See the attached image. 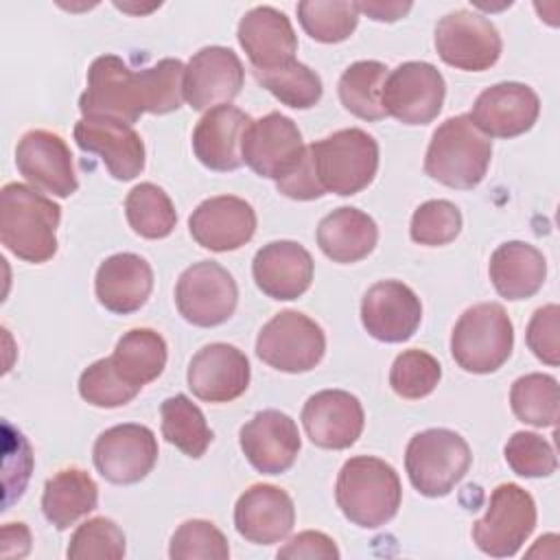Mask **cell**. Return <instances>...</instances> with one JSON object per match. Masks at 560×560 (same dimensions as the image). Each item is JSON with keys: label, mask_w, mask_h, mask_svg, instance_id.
I'll use <instances>...</instances> for the list:
<instances>
[{"label": "cell", "mask_w": 560, "mask_h": 560, "mask_svg": "<svg viewBox=\"0 0 560 560\" xmlns=\"http://www.w3.org/2000/svg\"><path fill=\"white\" fill-rule=\"evenodd\" d=\"M179 59H160L133 72L120 57L101 55L88 70V88L79 98L83 118H109L133 125L142 114H171L184 103Z\"/></svg>", "instance_id": "1"}, {"label": "cell", "mask_w": 560, "mask_h": 560, "mask_svg": "<svg viewBox=\"0 0 560 560\" xmlns=\"http://www.w3.org/2000/svg\"><path fill=\"white\" fill-rule=\"evenodd\" d=\"M188 230L190 236L210 252H234L252 241L256 232V212L241 197H210L192 210Z\"/></svg>", "instance_id": "23"}, {"label": "cell", "mask_w": 560, "mask_h": 560, "mask_svg": "<svg viewBox=\"0 0 560 560\" xmlns=\"http://www.w3.org/2000/svg\"><path fill=\"white\" fill-rule=\"evenodd\" d=\"M536 527V503L516 483L492 490L483 518L472 525L475 545L492 558L514 556Z\"/></svg>", "instance_id": "9"}, {"label": "cell", "mask_w": 560, "mask_h": 560, "mask_svg": "<svg viewBox=\"0 0 560 560\" xmlns=\"http://www.w3.org/2000/svg\"><path fill=\"white\" fill-rule=\"evenodd\" d=\"M236 35L254 70H273L295 61V31L291 20L273 7L249 9L241 18Z\"/></svg>", "instance_id": "25"}, {"label": "cell", "mask_w": 560, "mask_h": 560, "mask_svg": "<svg viewBox=\"0 0 560 560\" xmlns=\"http://www.w3.org/2000/svg\"><path fill=\"white\" fill-rule=\"evenodd\" d=\"M514 326L497 302H481L466 308L453 332L451 354L455 363L472 374L497 372L512 354Z\"/></svg>", "instance_id": "6"}, {"label": "cell", "mask_w": 560, "mask_h": 560, "mask_svg": "<svg viewBox=\"0 0 560 560\" xmlns=\"http://www.w3.org/2000/svg\"><path fill=\"white\" fill-rule=\"evenodd\" d=\"M326 352L322 326L304 313L280 311L256 337V354L269 368L300 374L313 370Z\"/></svg>", "instance_id": "8"}, {"label": "cell", "mask_w": 560, "mask_h": 560, "mask_svg": "<svg viewBox=\"0 0 560 560\" xmlns=\"http://www.w3.org/2000/svg\"><path fill=\"white\" fill-rule=\"evenodd\" d=\"M444 94L446 83L435 66L405 61L385 77L381 105L402 125H427L440 114Z\"/></svg>", "instance_id": "12"}, {"label": "cell", "mask_w": 560, "mask_h": 560, "mask_svg": "<svg viewBox=\"0 0 560 560\" xmlns=\"http://www.w3.org/2000/svg\"><path fill=\"white\" fill-rule=\"evenodd\" d=\"M435 50L440 59L457 70L481 72L501 57V35L497 26L472 11H451L435 24Z\"/></svg>", "instance_id": "11"}, {"label": "cell", "mask_w": 560, "mask_h": 560, "mask_svg": "<svg viewBox=\"0 0 560 560\" xmlns=\"http://www.w3.org/2000/svg\"><path fill=\"white\" fill-rule=\"evenodd\" d=\"M335 499L350 523L376 529L396 516L402 488L392 464L378 457L357 455L341 466Z\"/></svg>", "instance_id": "3"}, {"label": "cell", "mask_w": 560, "mask_h": 560, "mask_svg": "<svg viewBox=\"0 0 560 560\" xmlns=\"http://www.w3.org/2000/svg\"><path fill=\"white\" fill-rule=\"evenodd\" d=\"M315 262L295 241L262 245L252 262L256 287L273 300H298L313 282Z\"/></svg>", "instance_id": "26"}, {"label": "cell", "mask_w": 560, "mask_h": 560, "mask_svg": "<svg viewBox=\"0 0 560 560\" xmlns=\"http://www.w3.org/2000/svg\"><path fill=\"white\" fill-rule=\"evenodd\" d=\"M252 118L225 103L208 109L192 131V151L210 171H236L243 164L241 147Z\"/></svg>", "instance_id": "27"}, {"label": "cell", "mask_w": 560, "mask_h": 560, "mask_svg": "<svg viewBox=\"0 0 560 560\" xmlns=\"http://www.w3.org/2000/svg\"><path fill=\"white\" fill-rule=\"evenodd\" d=\"M357 9L376 22H396L411 11V2H357Z\"/></svg>", "instance_id": "47"}, {"label": "cell", "mask_w": 560, "mask_h": 560, "mask_svg": "<svg viewBox=\"0 0 560 560\" xmlns=\"http://www.w3.org/2000/svg\"><path fill=\"white\" fill-rule=\"evenodd\" d=\"M361 322L378 341H407L422 322L420 298L398 280H381L361 300Z\"/></svg>", "instance_id": "20"}, {"label": "cell", "mask_w": 560, "mask_h": 560, "mask_svg": "<svg viewBox=\"0 0 560 560\" xmlns=\"http://www.w3.org/2000/svg\"><path fill=\"white\" fill-rule=\"evenodd\" d=\"M490 280L505 300H525L540 291L547 278V262L540 249L523 241H508L490 256Z\"/></svg>", "instance_id": "29"}, {"label": "cell", "mask_w": 560, "mask_h": 560, "mask_svg": "<svg viewBox=\"0 0 560 560\" xmlns=\"http://www.w3.org/2000/svg\"><path fill=\"white\" fill-rule=\"evenodd\" d=\"M442 378V365L424 350L411 348L400 352L389 370V385L394 394L405 400H420L429 396Z\"/></svg>", "instance_id": "39"}, {"label": "cell", "mask_w": 560, "mask_h": 560, "mask_svg": "<svg viewBox=\"0 0 560 560\" xmlns=\"http://www.w3.org/2000/svg\"><path fill=\"white\" fill-rule=\"evenodd\" d=\"M308 158L324 195H357L372 184L378 171V144L359 127L339 129L308 144Z\"/></svg>", "instance_id": "5"}, {"label": "cell", "mask_w": 560, "mask_h": 560, "mask_svg": "<svg viewBox=\"0 0 560 560\" xmlns=\"http://www.w3.org/2000/svg\"><path fill=\"white\" fill-rule=\"evenodd\" d=\"M11 542H18V551L9 549L7 558H11V556L20 558V556L28 553V549H31V532H28V527L24 523H7L2 527V547L11 545Z\"/></svg>", "instance_id": "48"}, {"label": "cell", "mask_w": 560, "mask_h": 560, "mask_svg": "<svg viewBox=\"0 0 560 560\" xmlns=\"http://www.w3.org/2000/svg\"><path fill=\"white\" fill-rule=\"evenodd\" d=\"M525 341L529 350L542 363L556 368L560 363V308L558 304H547L538 308L525 332Z\"/></svg>", "instance_id": "45"}, {"label": "cell", "mask_w": 560, "mask_h": 560, "mask_svg": "<svg viewBox=\"0 0 560 560\" xmlns=\"http://www.w3.org/2000/svg\"><path fill=\"white\" fill-rule=\"evenodd\" d=\"M236 532L254 545H273L284 540L295 525L291 497L271 483L249 486L234 505Z\"/></svg>", "instance_id": "24"}, {"label": "cell", "mask_w": 560, "mask_h": 560, "mask_svg": "<svg viewBox=\"0 0 560 560\" xmlns=\"http://www.w3.org/2000/svg\"><path fill=\"white\" fill-rule=\"evenodd\" d=\"M249 361L230 343H208L188 363V387L206 402H230L249 385Z\"/></svg>", "instance_id": "21"}, {"label": "cell", "mask_w": 560, "mask_h": 560, "mask_svg": "<svg viewBox=\"0 0 560 560\" xmlns=\"http://www.w3.org/2000/svg\"><path fill=\"white\" fill-rule=\"evenodd\" d=\"M254 77L267 92L293 109L315 107L324 92L319 74L300 61L273 70H254Z\"/></svg>", "instance_id": "38"}, {"label": "cell", "mask_w": 560, "mask_h": 560, "mask_svg": "<svg viewBox=\"0 0 560 560\" xmlns=\"http://www.w3.org/2000/svg\"><path fill=\"white\" fill-rule=\"evenodd\" d=\"M243 81L245 68L232 48L206 46L186 66L184 101L197 112L212 109L236 98Z\"/></svg>", "instance_id": "16"}, {"label": "cell", "mask_w": 560, "mask_h": 560, "mask_svg": "<svg viewBox=\"0 0 560 560\" xmlns=\"http://www.w3.org/2000/svg\"><path fill=\"white\" fill-rule=\"evenodd\" d=\"M92 459L103 479L116 486L142 481L158 462L155 433L136 422L105 429L92 451Z\"/></svg>", "instance_id": "14"}, {"label": "cell", "mask_w": 560, "mask_h": 560, "mask_svg": "<svg viewBox=\"0 0 560 560\" xmlns=\"http://www.w3.org/2000/svg\"><path fill=\"white\" fill-rule=\"evenodd\" d=\"M304 153L306 147L298 125L280 112H269L267 116L252 120L241 147L243 164L276 184L287 179L300 166Z\"/></svg>", "instance_id": "13"}, {"label": "cell", "mask_w": 560, "mask_h": 560, "mask_svg": "<svg viewBox=\"0 0 560 560\" xmlns=\"http://www.w3.org/2000/svg\"><path fill=\"white\" fill-rule=\"evenodd\" d=\"M66 553L72 560H120L125 556V534L112 518L96 516L74 529Z\"/></svg>", "instance_id": "41"}, {"label": "cell", "mask_w": 560, "mask_h": 560, "mask_svg": "<svg viewBox=\"0 0 560 560\" xmlns=\"http://www.w3.org/2000/svg\"><path fill=\"white\" fill-rule=\"evenodd\" d=\"M98 486L81 468H63L55 472L42 494V512L57 529H68L81 516L96 510Z\"/></svg>", "instance_id": "31"}, {"label": "cell", "mask_w": 560, "mask_h": 560, "mask_svg": "<svg viewBox=\"0 0 560 560\" xmlns=\"http://www.w3.org/2000/svg\"><path fill=\"white\" fill-rule=\"evenodd\" d=\"M468 442L451 429L416 433L405 451V468L411 486L424 497H446L468 472Z\"/></svg>", "instance_id": "7"}, {"label": "cell", "mask_w": 560, "mask_h": 560, "mask_svg": "<svg viewBox=\"0 0 560 560\" xmlns=\"http://www.w3.org/2000/svg\"><path fill=\"white\" fill-rule=\"evenodd\" d=\"M298 20L315 42L339 44L354 33L359 9L357 2L348 0H302L298 2Z\"/></svg>", "instance_id": "37"}, {"label": "cell", "mask_w": 560, "mask_h": 560, "mask_svg": "<svg viewBox=\"0 0 560 560\" xmlns=\"http://www.w3.org/2000/svg\"><path fill=\"white\" fill-rule=\"evenodd\" d=\"M238 444L247 462L262 475L289 470L300 453V431L291 416L278 409L258 411L238 431Z\"/></svg>", "instance_id": "18"}, {"label": "cell", "mask_w": 560, "mask_h": 560, "mask_svg": "<svg viewBox=\"0 0 560 560\" xmlns=\"http://www.w3.org/2000/svg\"><path fill=\"white\" fill-rule=\"evenodd\" d=\"M94 291L101 306L118 315H129L149 300L153 291V269L138 254H114L98 265Z\"/></svg>", "instance_id": "28"}, {"label": "cell", "mask_w": 560, "mask_h": 560, "mask_svg": "<svg viewBox=\"0 0 560 560\" xmlns=\"http://www.w3.org/2000/svg\"><path fill=\"white\" fill-rule=\"evenodd\" d=\"M462 230V212L446 199H431L416 208L409 225L411 241L429 247L446 245L457 238Z\"/></svg>", "instance_id": "42"}, {"label": "cell", "mask_w": 560, "mask_h": 560, "mask_svg": "<svg viewBox=\"0 0 560 560\" xmlns=\"http://www.w3.org/2000/svg\"><path fill=\"white\" fill-rule=\"evenodd\" d=\"M140 389L127 385L114 370L109 357L94 361L79 376V394L85 402L103 409L122 407L138 396Z\"/></svg>", "instance_id": "43"}, {"label": "cell", "mask_w": 560, "mask_h": 560, "mask_svg": "<svg viewBox=\"0 0 560 560\" xmlns=\"http://www.w3.org/2000/svg\"><path fill=\"white\" fill-rule=\"evenodd\" d=\"M125 214L131 230L142 238H166L177 223L171 197L151 182H142L129 190Z\"/></svg>", "instance_id": "35"}, {"label": "cell", "mask_w": 560, "mask_h": 560, "mask_svg": "<svg viewBox=\"0 0 560 560\" xmlns=\"http://www.w3.org/2000/svg\"><path fill=\"white\" fill-rule=\"evenodd\" d=\"M168 556L173 560H228L230 545L214 523L192 518L171 536Z\"/></svg>", "instance_id": "40"}, {"label": "cell", "mask_w": 560, "mask_h": 560, "mask_svg": "<svg viewBox=\"0 0 560 560\" xmlns=\"http://www.w3.org/2000/svg\"><path fill=\"white\" fill-rule=\"evenodd\" d=\"M61 208L35 188L11 182L0 190V241L26 262H46L57 252Z\"/></svg>", "instance_id": "2"}, {"label": "cell", "mask_w": 560, "mask_h": 560, "mask_svg": "<svg viewBox=\"0 0 560 560\" xmlns=\"http://www.w3.org/2000/svg\"><path fill=\"white\" fill-rule=\"evenodd\" d=\"M109 361L127 385L142 389L162 374L166 365V341L151 328H133L118 339Z\"/></svg>", "instance_id": "32"}, {"label": "cell", "mask_w": 560, "mask_h": 560, "mask_svg": "<svg viewBox=\"0 0 560 560\" xmlns=\"http://www.w3.org/2000/svg\"><path fill=\"white\" fill-rule=\"evenodd\" d=\"M238 302V287L232 273L214 262L199 260L182 271L175 284V304L179 315L201 328L228 322Z\"/></svg>", "instance_id": "10"}, {"label": "cell", "mask_w": 560, "mask_h": 560, "mask_svg": "<svg viewBox=\"0 0 560 560\" xmlns=\"http://www.w3.org/2000/svg\"><path fill=\"white\" fill-rule=\"evenodd\" d=\"M387 77V66L381 61L363 59L348 66L339 79V98L341 105L363 120H381L385 118V109L381 105V92Z\"/></svg>", "instance_id": "33"}, {"label": "cell", "mask_w": 560, "mask_h": 560, "mask_svg": "<svg viewBox=\"0 0 560 560\" xmlns=\"http://www.w3.org/2000/svg\"><path fill=\"white\" fill-rule=\"evenodd\" d=\"M510 405L514 416L532 427H556L560 413L558 381L549 374L532 372L512 383Z\"/></svg>", "instance_id": "36"}, {"label": "cell", "mask_w": 560, "mask_h": 560, "mask_svg": "<svg viewBox=\"0 0 560 560\" xmlns=\"http://www.w3.org/2000/svg\"><path fill=\"white\" fill-rule=\"evenodd\" d=\"M15 166L35 190L63 199L79 188L72 153L59 133L26 131L15 147Z\"/></svg>", "instance_id": "15"}, {"label": "cell", "mask_w": 560, "mask_h": 560, "mask_svg": "<svg viewBox=\"0 0 560 560\" xmlns=\"http://www.w3.org/2000/svg\"><path fill=\"white\" fill-rule=\"evenodd\" d=\"M490 158L492 142L462 114L446 118L433 131L424 155V171L448 188L470 190L486 177Z\"/></svg>", "instance_id": "4"}, {"label": "cell", "mask_w": 560, "mask_h": 560, "mask_svg": "<svg viewBox=\"0 0 560 560\" xmlns=\"http://www.w3.org/2000/svg\"><path fill=\"white\" fill-rule=\"evenodd\" d=\"M162 435L188 457H201L212 442V431L201 409L184 394L166 398L160 407Z\"/></svg>", "instance_id": "34"}, {"label": "cell", "mask_w": 560, "mask_h": 560, "mask_svg": "<svg viewBox=\"0 0 560 560\" xmlns=\"http://www.w3.org/2000/svg\"><path fill=\"white\" fill-rule=\"evenodd\" d=\"M302 424L315 446L341 451L359 440L365 413L354 394L343 389H322L304 402Z\"/></svg>", "instance_id": "19"}, {"label": "cell", "mask_w": 560, "mask_h": 560, "mask_svg": "<svg viewBox=\"0 0 560 560\" xmlns=\"http://www.w3.org/2000/svg\"><path fill=\"white\" fill-rule=\"evenodd\" d=\"M74 142L79 149L98 155L114 179L129 182L144 168V142L127 122L81 118L74 125Z\"/></svg>", "instance_id": "22"}, {"label": "cell", "mask_w": 560, "mask_h": 560, "mask_svg": "<svg viewBox=\"0 0 560 560\" xmlns=\"http://www.w3.org/2000/svg\"><path fill=\"white\" fill-rule=\"evenodd\" d=\"M503 453L508 466L521 477H549L558 468L553 446L542 435L532 431H516L508 440Z\"/></svg>", "instance_id": "44"}, {"label": "cell", "mask_w": 560, "mask_h": 560, "mask_svg": "<svg viewBox=\"0 0 560 560\" xmlns=\"http://www.w3.org/2000/svg\"><path fill=\"white\" fill-rule=\"evenodd\" d=\"M278 558H291V560H337L339 558V549L335 545V540L322 532H300L298 536H293L282 549H278Z\"/></svg>", "instance_id": "46"}, {"label": "cell", "mask_w": 560, "mask_h": 560, "mask_svg": "<svg viewBox=\"0 0 560 560\" xmlns=\"http://www.w3.org/2000/svg\"><path fill=\"white\" fill-rule=\"evenodd\" d=\"M378 241V228L370 214L359 208L341 206L326 214L317 225V245L335 262L363 260Z\"/></svg>", "instance_id": "30"}, {"label": "cell", "mask_w": 560, "mask_h": 560, "mask_svg": "<svg viewBox=\"0 0 560 560\" xmlns=\"http://www.w3.org/2000/svg\"><path fill=\"white\" fill-rule=\"evenodd\" d=\"M540 114L538 94L518 81L486 88L470 112V122L488 138H514L534 127Z\"/></svg>", "instance_id": "17"}]
</instances>
